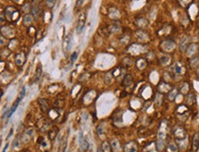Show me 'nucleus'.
<instances>
[{"label":"nucleus","instance_id":"22","mask_svg":"<svg viewBox=\"0 0 199 152\" xmlns=\"http://www.w3.org/2000/svg\"><path fill=\"white\" fill-rule=\"evenodd\" d=\"M120 73H121V70H120V68H118V67H117V68H115V70L112 72V75H113V77H118L119 75H120Z\"/></svg>","mask_w":199,"mask_h":152},{"label":"nucleus","instance_id":"2","mask_svg":"<svg viewBox=\"0 0 199 152\" xmlns=\"http://www.w3.org/2000/svg\"><path fill=\"white\" fill-rule=\"evenodd\" d=\"M85 21H86V16L85 13H82V14L79 16V19H78L77 26H76V32L78 34H81L83 32V30L85 29Z\"/></svg>","mask_w":199,"mask_h":152},{"label":"nucleus","instance_id":"9","mask_svg":"<svg viewBox=\"0 0 199 152\" xmlns=\"http://www.w3.org/2000/svg\"><path fill=\"white\" fill-rule=\"evenodd\" d=\"M71 40H72V35H68L63 41V50H64V53H67V51L71 48Z\"/></svg>","mask_w":199,"mask_h":152},{"label":"nucleus","instance_id":"17","mask_svg":"<svg viewBox=\"0 0 199 152\" xmlns=\"http://www.w3.org/2000/svg\"><path fill=\"white\" fill-rule=\"evenodd\" d=\"M31 14L33 16V18L37 19V18H39V14H41V10H39V8L38 7H33L31 8Z\"/></svg>","mask_w":199,"mask_h":152},{"label":"nucleus","instance_id":"29","mask_svg":"<svg viewBox=\"0 0 199 152\" xmlns=\"http://www.w3.org/2000/svg\"><path fill=\"white\" fill-rule=\"evenodd\" d=\"M78 140H79V144H81V143L83 142V133L80 132L79 133V137H78Z\"/></svg>","mask_w":199,"mask_h":152},{"label":"nucleus","instance_id":"16","mask_svg":"<svg viewBox=\"0 0 199 152\" xmlns=\"http://www.w3.org/2000/svg\"><path fill=\"white\" fill-rule=\"evenodd\" d=\"M196 50V44H191L187 49V55L188 56H192L193 54H194Z\"/></svg>","mask_w":199,"mask_h":152},{"label":"nucleus","instance_id":"6","mask_svg":"<svg viewBox=\"0 0 199 152\" xmlns=\"http://www.w3.org/2000/svg\"><path fill=\"white\" fill-rule=\"evenodd\" d=\"M133 84V78L130 74H126V76L124 77L123 82H122V85L124 87H130Z\"/></svg>","mask_w":199,"mask_h":152},{"label":"nucleus","instance_id":"27","mask_svg":"<svg viewBox=\"0 0 199 152\" xmlns=\"http://www.w3.org/2000/svg\"><path fill=\"white\" fill-rule=\"evenodd\" d=\"M104 131V125H99V127H97V133H98L99 135H101L103 133Z\"/></svg>","mask_w":199,"mask_h":152},{"label":"nucleus","instance_id":"7","mask_svg":"<svg viewBox=\"0 0 199 152\" xmlns=\"http://www.w3.org/2000/svg\"><path fill=\"white\" fill-rule=\"evenodd\" d=\"M15 60H16L17 65H19V66H21V65L25 62V60H26V55H25V53L22 52V51H21V52H19V53H17V54L16 55Z\"/></svg>","mask_w":199,"mask_h":152},{"label":"nucleus","instance_id":"24","mask_svg":"<svg viewBox=\"0 0 199 152\" xmlns=\"http://www.w3.org/2000/svg\"><path fill=\"white\" fill-rule=\"evenodd\" d=\"M194 101V94H189L188 96H187V100H186L187 104H190V105H192Z\"/></svg>","mask_w":199,"mask_h":152},{"label":"nucleus","instance_id":"13","mask_svg":"<svg viewBox=\"0 0 199 152\" xmlns=\"http://www.w3.org/2000/svg\"><path fill=\"white\" fill-rule=\"evenodd\" d=\"M174 72L176 75H181L183 72V66L180 63H176L174 67Z\"/></svg>","mask_w":199,"mask_h":152},{"label":"nucleus","instance_id":"31","mask_svg":"<svg viewBox=\"0 0 199 152\" xmlns=\"http://www.w3.org/2000/svg\"><path fill=\"white\" fill-rule=\"evenodd\" d=\"M13 134V128H11L10 129V132H9V134H8V136H7V138H9L10 137H11V135Z\"/></svg>","mask_w":199,"mask_h":152},{"label":"nucleus","instance_id":"5","mask_svg":"<svg viewBox=\"0 0 199 152\" xmlns=\"http://www.w3.org/2000/svg\"><path fill=\"white\" fill-rule=\"evenodd\" d=\"M162 47L163 48V49H164V50L170 51V50L174 49L175 43L174 41H172V40H165V41H163L162 43Z\"/></svg>","mask_w":199,"mask_h":152},{"label":"nucleus","instance_id":"15","mask_svg":"<svg viewBox=\"0 0 199 152\" xmlns=\"http://www.w3.org/2000/svg\"><path fill=\"white\" fill-rule=\"evenodd\" d=\"M41 73H42V68L41 65H38L37 70H36V74H35V81L38 82L41 77Z\"/></svg>","mask_w":199,"mask_h":152},{"label":"nucleus","instance_id":"35","mask_svg":"<svg viewBox=\"0 0 199 152\" xmlns=\"http://www.w3.org/2000/svg\"><path fill=\"white\" fill-rule=\"evenodd\" d=\"M69 152H71V151H69Z\"/></svg>","mask_w":199,"mask_h":152},{"label":"nucleus","instance_id":"25","mask_svg":"<svg viewBox=\"0 0 199 152\" xmlns=\"http://www.w3.org/2000/svg\"><path fill=\"white\" fill-rule=\"evenodd\" d=\"M115 146H116V151H115V152H119V151H120V149H119V146H118V142L117 140H114L112 142V147H115Z\"/></svg>","mask_w":199,"mask_h":152},{"label":"nucleus","instance_id":"3","mask_svg":"<svg viewBox=\"0 0 199 152\" xmlns=\"http://www.w3.org/2000/svg\"><path fill=\"white\" fill-rule=\"evenodd\" d=\"M174 136H175V138L178 141H183L184 139H187L184 129L182 127H177L174 130Z\"/></svg>","mask_w":199,"mask_h":152},{"label":"nucleus","instance_id":"1","mask_svg":"<svg viewBox=\"0 0 199 152\" xmlns=\"http://www.w3.org/2000/svg\"><path fill=\"white\" fill-rule=\"evenodd\" d=\"M5 15L7 17V19L9 21H17L19 19V16H20L19 10H17L16 8L13 7H8L6 8Z\"/></svg>","mask_w":199,"mask_h":152},{"label":"nucleus","instance_id":"32","mask_svg":"<svg viewBox=\"0 0 199 152\" xmlns=\"http://www.w3.org/2000/svg\"><path fill=\"white\" fill-rule=\"evenodd\" d=\"M8 145H9V144H8V143H7V144L6 145V147H5V149H3V151H2V152H6V151H7V147H8Z\"/></svg>","mask_w":199,"mask_h":152},{"label":"nucleus","instance_id":"33","mask_svg":"<svg viewBox=\"0 0 199 152\" xmlns=\"http://www.w3.org/2000/svg\"><path fill=\"white\" fill-rule=\"evenodd\" d=\"M81 4H83V1H82V0H81V1H79V2H77V3H76V5L78 6V5H81Z\"/></svg>","mask_w":199,"mask_h":152},{"label":"nucleus","instance_id":"10","mask_svg":"<svg viewBox=\"0 0 199 152\" xmlns=\"http://www.w3.org/2000/svg\"><path fill=\"white\" fill-rule=\"evenodd\" d=\"M188 40H189V38L187 37H184L182 40H181L180 46H179L181 51L185 50V49H186V47H187V44H188Z\"/></svg>","mask_w":199,"mask_h":152},{"label":"nucleus","instance_id":"18","mask_svg":"<svg viewBox=\"0 0 199 152\" xmlns=\"http://www.w3.org/2000/svg\"><path fill=\"white\" fill-rule=\"evenodd\" d=\"M137 67H138L140 70H142V69H144L146 67V62H145V60L144 59H140L138 62H137Z\"/></svg>","mask_w":199,"mask_h":152},{"label":"nucleus","instance_id":"12","mask_svg":"<svg viewBox=\"0 0 199 152\" xmlns=\"http://www.w3.org/2000/svg\"><path fill=\"white\" fill-rule=\"evenodd\" d=\"M167 150L169 152H177L178 151V146L174 142H170L167 146Z\"/></svg>","mask_w":199,"mask_h":152},{"label":"nucleus","instance_id":"21","mask_svg":"<svg viewBox=\"0 0 199 152\" xmlns=\"http://www.w3.org/2000/svg\"><path fill=\"white\" fill-rule=\"evenodd\" d=\"M176 95H177V90H176V89L172 90L170 92V94H169V99L171 100V101H174V100L175 99V97H176Z\"/></svg>","mask_w":199,"mask_h":152},{"label":"nucleus","instance_id":"19","mask_svg":"<svg viewBox=\"0 0 199 152\" xmlns=\"http://www.w3.org/2000/svg\"><path fill=\"white\" fill-rule=\"evenodd\" d=\"M160 62L162 65H167L168 63L170 62V57H169V56H167V55L162 56V57L160 59Z\"/></svg>","mask_w":199,"mask_h":152},{"label":"nucleus","instance_id":"28","mask_svg":"<svg viewBox=\"0 0 199 152\" xmlns=\"http://www.w3.org/2000/svg\"><path fill=\"white\" fill-rule=\"evenodd\" d=\"M24 22H28V23H30L31 22V18H30V16L29 15H26L25 17V19H24Z\"/></svg>","mask_w":199,"mask_h":152},{"label":"nucleus","instance_id":"34","mask_svg":"<svg viewBox=\"0 0 199 152\" xmlns=\"http://www.w3.org/2000/svg\"><path fill=\"white\" fill-rule=\"evenodd\" d=\"M97 152H103V150H102V149H100L99 147V149H97Z\"/></svg>","mask_w":199,"mask_h":152},{"label":"nucleus","instance_id":"26","mask_svg":"<svg viewBox=\"0 0 199 152\" xmlns=\"http://www.w3.org/2000/svg\"><path fill=\"white\" fill-rule=\"evenodd\" d=\"M25 93H26V89H25V87H23L22 88L21 90H20V92H19V99H23V97H24V95H25Z\"/></svg>","mask_w":199,"mask_h":152},{"label":"nucleus","instance_id":"14","mask_svg":"<svg viewBox=\"0 0 199 152\" xmlns=\"http://www.w3.org/2000/svg\"><path fill=\"white\" fill-rule=\"evenodd\" d=\"M102 150L103 152H111V147H110V144L108 141H104L102 143Z\"/></svg>","mask_w":199,"mask_h":152},{"label":"nucleus","instance_id":"4","mask_svg":"<svg viewBox=\"0 0 199 152\" xmlns=\"http://www.w3.org/2000/svg\"><path fill=\"white\" fill-rule=\"evenodd\" d=\"M124 149H125V152H137L138 146H137V143L135 141H130L129 143H127Z\"/></svg>","mask_w":199,"mask_h":152},{"label":"nucleus","instance_id":"23","mask_svg":"<svg viewBox=\"0 0 199 152\" xmlns=\"http://www.w3.org/2000/svg\"><path fill=\"white\" fill-rule=\"evenodd\" d=\"M77 57H78V52H77V51H74V52H73V54L71 55V64H73L74 62V60H76Z\"/></svg>","mask_w":199,"mask_h":152},{"label":"nucleus","instance_id":"8","mask_svg":"<svg viewBox=\"0 0 199 152\" xmlns=\"http://www.w3.org/2000/svg\"><path fill=\"white\" fill-rule=\"evenodd\" d=\"M199 149V134L196 133L193 137V151L197 152Z\"/></svg>","mask_w":199,"mask_h":152},{"label":"nucleus","instance_id":"30","mask_svg":"<svg viewBox=\"0 0 199 152\" xmlns=\"http://www.w3.org/2000/svg\"><path fill=\"white\" fill-rule=\"evenodd\" d=\"M54 4H55V1H53V0H51V1H47V5L50 7H53Z\"/></svg>","mask_w":199,"mask_h":152},{"label":"nucleus","instance_id":"20","mask_svg":"<svg viewBox=\"0 0 199 152\" xmlns=\"http://www.w3.org/2000/svg\"><path fill=\"white\" fill-rule=\"evenodd\" d=\"M81 147H82V150L83 151H86L88 149H89V143H88V141L86 139H83V142L80 144Z\"/></svg>","mask_w":199,"mask_h":152},{"label":"nucleus","instance_id":"11","mask_svg":"<svg viewBox=\"0 0 199 152\" xmlns=\"http://www.w3.org/2000/svg\"><path fill=\"white\" fill-rule=\"evenodd\" d=\"M39 106H41V110L43 112L48 111L49 105H48V102H47L46 99H39Z\"/></svg>","mask_w":199,"mask_h":152}]
</instances>
